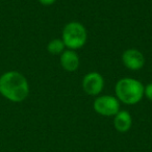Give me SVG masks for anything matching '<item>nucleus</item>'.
I'll return each instance as SVG.
<instances>
[{"label": "nucleus", "instance_id": "nucleus-1", "mask_svg": "<svg viewBox=\"0 0 152 152\" xmlns=\"http://www.w3.org/2000/svg\"><path fill=\"white\" fill-rule=\"evenodd\" d=\"M0 94L12 102H22L29 94L26 77L18 71H9L0 76Z\"/></svg>", "mask_w": 152, "mask_h": 152}, {"label": "nucleus", "instance_id": "nucleus-4", "mask_svg": "<svg viewBox=\"0 0 152 152\" xmlns=\"http://www.w3.org/2000/svg\"><path fill=\"white\" fill-rule=\"evenodd\" d=\"M93 107L97 114L104 117L115 116L120 110V101L116 96L102 95L98 96L93 103Z\"/></svg>", "mask_w": 152, "mask_h": 152}, {"label": "nucleus", "instance_id": "nucleus-2", "mask_svg": "<svg viewBox=\"0 0 152 152\" xmlns=\"http://www.w3.org/2000/svg\"><path fill=\"white\" fill-rule=\"evenodd\" d=\"M144 85L140 80L131 77H124L117 81L115 93L117 99L127 105L137 104L144 97Z\"/></svg>", "mask_w": 152, "mask_h": 152}, {"label": "nucleus", "instance_id": "nucleus-7", "mask_svg": "<svg viewBox=\"0 0 152 152\" xmlns=\"http://www.w3.org/2000/svg\"><path fill=\"white\" fill-rule=\"evenodd\" d=\"M59 63H61V68L65 69L66 71L74 72L78 69L80 61H79V56L75 50L67 49L61 54Z\"/></svg>", "mask_w": 152, "mask_h": 152}, {"label": "nucleus", "instance_id": "nucleus-9", "mask_svg": "<svg viewBox=\"0 0 152 152\" xmlns=\"http://www.w3.org/2000/svg\"><path fill=\"white\" fill-rule=\"evenodd\" d=\"M65 48H66V46L61 39H53V40H51L50 42L48 43V45H47V50H48V52L53 55H57V54L61 55V53L65 51Z\"/></svg>", "mask_w": 152, "mask_h": 152}, {"label": "nucleus", "instance_id": "nucleus-6", "mask_svg": "<svg viewBox=\"0 0 152 152\" xmlns=\"http://www.w3.org/2000/svg\"><path fill=\"white\" fill-rule=\"evenodd\" d=\"M123 65L131 71L141 70L145 66V56L135 48L126 49L122 54Z\"/></svg>", "mask_w": 152, "mask_h": 152}, {"label": "nucleus", "instance_id": "nucleus-8", "mask_svg": "<svg viewBox=\"0 0 152 152\" xmlns=\"http://www.w3.org/2000/svg\"><path fill=\"white\" fill-rule=\"evenodd\" d=\"M132 118L127 110H119L114 116V126L119 132H127L131 128Z\"/></svg>", "mask_w": 152, "mask_h": 152}, {"label": "nucleus", "instance_id": "nucleus-10", "mask_svg": "<svg viewBox=\"0 0 152 152\" xmlns=\"http://www.w3.org/2000/svg\"><path fill=\"white\" fill-rule=\"evenodd\" d=\"M144 96H146L148 100L152 101V83H148L144 89Z\"/></svg>", "mask_w": 152, "mask_h": 152}, {"label": "nucleus", "instance_id": "nucleus-3", "mask_svg": "<svg viewBox=\"0 0 152 152\" xmlns=\"http://www.w3.org/2000/svg\"><path fill=\"white\" fill-rule=\"evenodd\" d=\"M61 40L66 48L76 50L86 45L88 41L87 28L80 22L72 21L65 25L61 32Z\"/></svg>", "mask_w": 152, "mask_h": 152}, {"label": "nucleus", "instance_id": "nucleus-5", "mask_svg": "<svg viewBox=\"0 0 152 152\" xmlns=\"http://www.w3.org/2000/svg\"><path fill=\"white\" fill-rule=\"evenodd\" d=\"M104 88L103 76L99 72H90L83 79V89L90 96H98Z\"/></svg>", "mask_w": 152, "mask_h": 152}, {"label": "nucleus", "instance_id": "nucleus-11", "mask_svg": "<svg viewBox=\"0 0 152 152\" xmlns=\"http://www.w3.org/2000/svg\"><path fill=\"white\" fill-rule=\"evenodd\" d=\"M56 0H39V2L42 5H45V7H49V5H52L53 3L55 2Z\"/></svg>", "mask_w": 152, "mask_h": 152}]
</instances>
